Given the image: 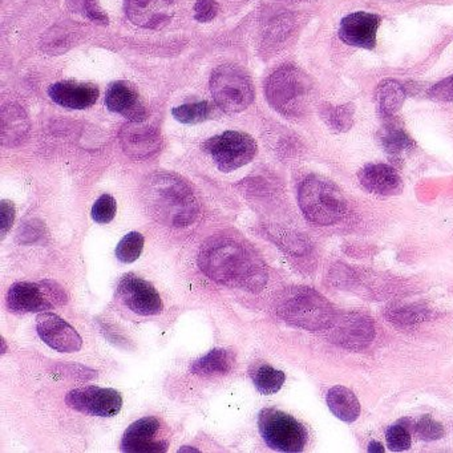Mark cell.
<instances>
[{
    "instance_id": "obj_18",
    "label": "cell",
    "mask_w": 453,
    "mask_h": 453,
    "mask_svg": "<svg viewBox=\"0 0 453 453\" xmlns=\"http://www.w3.org/2000/svg\"><path fill=\"white\" fill-rule=\"evenodd\" d=\"M52 102L68 110H87L99 99V89L91 83L60 81L49 89Z\"/></svg>"
},
{
    "instance_id": "obj_27",
    "label": "cell",
    "mask_w": 453,
    "mask_h": 453,
    "mask_svg": "<svg viewBox=\"0 0 453 453\" xmlns=\"http://www.w3.org/2000/svg\"><path fill=\"white\" fill-rule=\"evenodd\" d=\"M354 107L351 104L326 105L322 119L333 131L347 132L354 126Z\"/></svg>"
},
{
    "instance_id": "obj_6",
    "label": "cell",
    "mask_w": 453,
    "mask_h": 453,
    "mask_svg": "<svg viewBox=\"0 0 453 453\" xmlns=\"http://www.w3.org/2000/svg\"><path fill=\"white\" fill-rule=\"evenodd\" d=\"M258 428L272 449L296 453L306 447L309 434L303 424L277 408H265L259 412Z\"/></svg>"
},
{
    "instance_id": "obj_10",
    "label": "cell",
    "mask_w": 453,
    "mask_h": 453,
    "mask_svg": "<svg viewBox=\"0 0 453 453\" xmlns=\"http://www.w3.org/2000/svg\"><path fill=\"white\" fill-rule=\"evenodd\" d=\"M65 403L73 410L87 415L113 418L123 407V397L116 389L89 386L73 389L65 397Z\"/></svg>"
},
{
    "instance_id": "obj_16",
    "label": "cell",
    "mask_w": 453,
    "mask_h": 453,
    "mask_svg": "<svg viewBox=\"0 0 453 453\" xmlns=\"http://www.w3.org/2000/svg\"><path fill=\"white\" fill-rule=\"evenodd\" d=\"M380 23L381 18L379 15L365 12H354L342 19L339 38L349 46L373 50Z\"/></svg>"
},
{
    "instance_id": "obj_12",
    "label": "cell",
    "mask_w": 453,
    "mask_h": 453,
    "mask_svg": "<svg viewBox=\"0 0 453 453\" xmlns=\"http://www.w3.org/2000/svg\"><path fill=\"white\" fill-rule=\"evenodd\" d=\"M161 423L157 418L147 416L127 428L121 440V450L129 453H161L168 449V440L160 436Z\"/></svg>"
},
{
    "instance_id": "obj_22",
    "label": "cell",
    "mask_w": 453,
    "mask_h": 453,
    "mask_svg": "<svg viewBox=\"0 0 453 453\" xmlns=\"http://www.w3.org/2000/svg\"><path fill=\"white\" fill-rule=\"evenodd\" d=\"M327 405L333 415L344 423H354L360 416V403L351 389L335 386L328 391Z\"/></svg>"
},
{
    "instance_id": "obj_36",
    "label": "cell",
    "mask_w": 453,
    "mask_h": 453,
    "mask_svg": "<svg viewBox=\"0 0 453 453\" xmlns=\"http://www.w3.org/2000/svg\"><path fill=\"white\" fill-rule=\"evenodd\" d=\"M0 213H2V237H6L7 233H9L12 224H14V203H12V201H2V203H0Z\"/></svg>"
},
{
    "instance_id": "obj_24",
    "label": "cell",
    "mask_w": 453,
    "mask_h": 453,
    "mask_svg": "<svg viewBox=\"0 0 453 453\" xmlns=\"http://www.w3.org/2000/svg\"><path fill=\"white\" fill-rule=\"evenodd\" d=\"M381 147L392 158H402L415 148V142L397 124L388 123L379 134Z\"/></svg>"
},
{
    "instance_id": "obj_25",
    "label": "cell",
    "mask_w": 453,
    "mask_h": 453,
    "mask_svg": "<svg viewBox=\"0 0 453 453\" xmlns=\"http://www.w3.org/2000/svg\"><path fill=\"white\" fill-rule=\"evenodd\" d=\"M405 92L396 81H384L378 88L379 111L384 118H392L402 110Z\"/></svg>"
},
{
    "instance_id": "obj_30",
    "label": "cell",
    "mask_w": 453,
    "mask_h": 453,
    "mask_svg": "<svg viewBox=\"0 0 453 453\" xmlns=\"http://www.w3.org/2000/svg\"><path fill=\"white\" fill-rule=\"evenodd\" d=\"M172 115L182 124L203 123L211 115V107L206 102L180 105V107L173 108Z\"/></svg>"
},
{
    "instance_id": "obj_21",
    "label": "cell",
    "mask_w": 453,
    "mask_h": 453,
    "mask_svg": "<svg viewBox=\"0 0 453 453\" xmlns=\"http://www.w3.org/2000/svg\"><path fill=\"white\" fill-rule=\"evenodd\" d=\"M30 131V121L25 110L17 104H9L2 110V142L4 147L22 144Z\"/></svg>"
},
{
    "instance_id": "obj_8",
    "label": "cell",
    "mask_w": 453,
    "mask_h": 453,
    "mask_svg": "<svg viewBox=\"0 0 453 453\" xmlns=\"http://www.w3.org/2000/svg\"><path fill=\"white\" fill-rule=\"evenodd\" d=\"M219 171L229 173L248 165L257 155L253 137L242 132L229 131L211 137L203 144Z\"/></svg>"
},
{
    "instance_id": "obj_29",
    "label": "cell",
    "mask_w": 453,
    "mask_h": 453,
    "mask_svg": "<svg viewBox=\"0 0 453 453\" xmlns=\"http://www.w3.org/2000/svg\"><path fill=\"white\" fill-rule=\"evenodd\" d=\"M412 421L408 418H402L394 426L387 429L386 439L388 442V448L392 452H403V450L410 449L411 442V426Z\"/></svg>"
},
{
    "instance_id": "obj_5",
    "label": "cell",
    "mask_w": 453,
    "mask_h": 453,
    "mask_svg": "<svg viewBox=\"0 0 453 453\" xmlns=\"http://www.w3.org/2000/svg\"><path fill=\"white\" fill-rule=\"evenodd\" d=\"M298 203L303 216L320 226L336 224L346 216L347 203L339 188L317 174L302 181Z\"/></svg>"
},
{
    "instance_id": "obj_11",
    "label": "cell",
    "mask_w": 453,
    "mask_h": 453,
    "mask_svg": "<svg viewBox=\"0 0 453 453\" xmlns=\"http://www.w3.org/2000/svg\"><path fill=\"white\" fill-rule=\"evenodd\" d=\"M118 296L136 314L157 315L163 312V299L158 291L137 275L127 274L121 278L118 285Z\"/></svg>"
},
{
    "instance_id": "obj_23",
    "label": "cell",
    "mask_w": 453,
    "mask_h": 453,
    "mask_svg": "<svg viewBox=\"0 0 453 453\" xmlns=\"http://www.w3.org/2000/svg\"><path fill=\"white\" fill-rule=\"evenodd\" d=\"M234 354L229 349H214L193 362L190 371L200 376L226 375L234 367Z\"/></svg>"
},
{
    "instance_id": "obj_34",
    "label": "cell",
    "mask_w": 453,
    "mask_h": 453,
    "mask_svg": "<svg viewBox=\"0 0 453 453\" xmlns=\"http://www.w3.org/2000/svg\"><path fill=\"white\" fill-rule=\"evenodd\" d=\"M429 99L434 102H453V75L448 76L444 81H439L429 89Z\"/></svg>"
},
{
    "instance_id": "obj_26",
    "label": "cell",
    "mask_w": 453,
    "mask_h": 453,
    "mask_svg": "<svg viewBox=\"0 0 453 453\" xmlns=\"http://www.w3.org/2000/svg\"><path fill=\"white\" fill-rule=\"evenodd\" d=\"M286 375L283 371L275 370L269 365H262L253 372L254 386L261 394H277L285 383Z\"/></svg>"
},
{
    "instance_id": "obj_13",
    "label": "cell",
    "mask_w": 453,
    "mask_h": 453,
    "mask_svg": "<svg viewBox=\"0 0 453 453\" xmlns=\"http://www.w3.org/2000/svg\"><path fill=\"white\" fill-rule=\"evenodd\" d=\"M36 330L44 343L60 352H78L83 339L78 331L54 312H42L36 319Z\"/></svg>"
},
{
    "instance_id": "obj_9",
    "label": "cell",
    "mask_w": 453,
    "mask_h": 453,
    "mask_svg": "<svg viewBox=\"0 0 453 453\" xmlns=\"http://www.w3.org/2000/svg\"><path fill=\"white\" fill-rule=\"evenodd\" d=\"M65 302V290L54 282H17L7 294V306L19 314L44 312Z\"/></svg>"
},
{
    "instance_id": "obj_17",
    "label": "cell",
    "mask_w": 453,
    "mask_h": 453,
    "mask_svg": "<svg viewBox=\"0 0 453 453\" xmlns=\"http://www.w3.org/2000/svg\"><path fill=\"white\" fill-rule=\"evenodd\" d=\"M127 17L142 28H160L173 17V0H127Z\"/></svg>"
},
{
    "instance_id": "obj_7",
    "label": "cell",
    "mask_w": 453,
    "mask_h": 453,
    "mask_svg": "<svg viewBox=\"0 0 453 453\" xmlns=\"http://www.w3.org/2000/svg\"><path fill=\"white\" fill-rule=\"evenodd\" d=\"M211 91L216 104L224 112L238 113L253 103L250 78L237 65H221L211 73Z\"/></svg>"
},
{
    "instance_id": "obj_37",
    "label": "cell",
    "mask_w": 453,
    "mask_h": 453,
    "mask_svg": "<svg viewBox=\"0 0 453 453\" xmlns=\"http://www.w3.org/2000/svg\"><path fill=\"white\" fill-rule=\"evenodd\" d=\"M368 452H384L383 445L379 441H371L368 445Z\"/></svg>"
},
{
    "instance_id": "obj_14",
    "label": "cell",
    "mask_w": 453,
    "mask_h": 453,
    "mask_svg": "<svg viewBox=\"0 0 453 453\" xmlns=\"http://www.w3.org/2000/svg\"><path fill=\"white\" fill-rule=\"evenodd\" d=\"M328 330L331 331L333 342L347 349H363L375 336L372 320L357 312H347L336 317L335 322Z\"/></svg>"
},
{
    "instance_id": "obj_33",
    "label": "cell",
    "mask_w": 453,
    "mask_h": 453,
    "mask_svg": "<svg viewBox=\"0 0 453 453\" xmlns=\"http://www.w3.org/2000/svg\"><path fill=\"white\" fill-rule=\"evenodd\" d=\"M413 429H415L418 436L420 437L421 440H426V441H434V440L441 439V437H444L445 434L441 424L434 420V418H431L429 415L421 416L418 423L413 426Z\"/></svg>"
},
{
    "instance_id": "obj_32",
    "label": "cell",
    "mask_w": 453,
    "mask_h": 453,
    "mask_svg": "<svg viewBox=\"0 0 453 453\" xmlns=\"http://www.w3.org/2000/svg\"><path fill=\"white\" fill-rule=\"evenodd\" d=\"M118 203L115 198L110 195H103L92 208V219L97 224H110L116 216Z\"/></svg>"
},
{
    "instance_id": "obj_20",
    "label": "cell",
    "mask_w": 453,
    "mask_h": 453,
    "mask_svg": "<svg viewBox=\"0 0 453 453\" xmlns=\"http://www.w3.org/2000/svg\"><path fill=\"white\" fill-rule=\"evenodd\" d=\"M105 105L129 121H144L147 112L139 92L126 81H116L108 88Z\"/></svg>"
},
{
    "instance_id": "obj_2",
    "label": "cell",
    "mask_w": 453,
    "mask_h": 453,
    "mask_svg": "<svg viewBox=\"0 0 453 453\" xmlns=\"http://www.w3.org/2000/svg\"><path fill=\"white\" fill-rule=\"evenodd\" d=\"M142 198L150 216L168 226H188L197 219L195 193L184 180L174 174H150L142 182Z\"/></svg>"
},
{
    "instance_id": "obj_35",
    "label": "cell",
    "mask_w": 453,
    "mask_h": 453,
    "mask_svg": "<svg viewBox=\"0 0 453 453\" xmlns=\"http://www.w3.org/2000/svg\"><path fill=\"white\" fill-rule=\"evenodd\" d=\"M219 14V4L214 0H198L195 6V19L200 23L211 22Z\"/></svg>"
},
{
    "instance_id": "obj_15",
    "label": "cell",
    "mask_w": 453,
    "mask_h": 453,
    "mask_svg": "<svg viewBox=\"0 0 453 453\" xmlns=\"http://www.w3.org/2000/svg\"><path fill=\"white\" fill-rule=\"evenodd\" d=\"M124 152L136 160L152 157L161 148V134L152 124L145 121H129L120 132Z\"/></svg>"
},
{
    "instance_id": "obj_19",
    "label": "cell",
    "mask_w": 453,
    "mask_h": 453,
    "mask_svg": "<svg viewBox=\"0 0 453 453\" xmlns=\"http://www.w3.org/2000/svg\"><path fill=\"white\" fill-rule=\"evenodd\" d=\"M360 185L367 192L378 196H396L403 190V180L392 166L386 164H367L357 173Z\"/></svg>"
},
{
    "instance_id": "obj_3",
    "label": "cell",
    "mask_w": 453,
    "mask_h": 453,
    "mask_svg": "<svg viewBox=\"0 0 453 453\" xmlns=\"http://www.w3.org/2000/svg\"><path fill=\"white\" fill-rule=\"evenodd\" d=\"M277 312L283 320L309 331L328 330L335 322V307L311 288H290L278 298Z\"/></svg>"
},
{
    "instance_id": "obj_28",
    "label": "cell",
    "mask_w": 453,
    "mask_h": 453,
    "mask_svg": "<svg viewBox=\"0 0 453 453\" xmlns=\"http://www.w3.org/2000/svg\"><path fill=\"white\" fill-rule=\"evenodd\" d=\"M144 249V237L142 233L131 232L119 242L116 257L123 264H132L142 256Z\"/></svg>"
},
{
    "instance_id": "obj_31",
    "label": "cell",
    "mask_w": 453,
    "mask_h": 453,
    "mask_svg": "<svg viewBox=\"0 0 453 453\" xmlns=\"http://www.w3.org/2000/svg\"><path fill=\"white\" fill-rule=\"evenodd\" d=\"M67 4L73 12L84 15L92 22L108 25V17L99 9L97 0H67Z\"/></svg>"
},
{
    "instance_id": "obj_4",
    "label": "cell",
    "mask_w": 453,
    "mask_h": 453,
    "mask_svg": "<svg viewBox=\"0 0 453 453\" xmlns=\"http://www.w3.org/2000/svg\"><path fill=\"white\" fill-rule=\"evenodd\" d=\"M311 79L296 65H282L267 79V102L286 118H299L309 110L312 97Z\"/></svg>"
},
{
    "instance_id": "obj_1",
    "label": "cell",
    "mask_w": 453,
    "mask_h": 453,
    "mask_svg": "<svg viewBox=\"0 0 453 453\" xmlns=\"http://www.w3.org/2000/svg\"><path fill=\"white\" fill-rule=\"evenodd\" d=\"M198 265L211 280L227 288L259 291L267 282L264 262L233 238L214 237L201 246Z\"/></svg>"
}]
</instances>
